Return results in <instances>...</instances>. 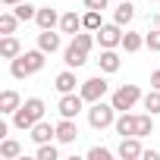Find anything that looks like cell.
Here are the masks:
<instances>
[{
    "label": "cell",
    "instance_id": "9a60e30c",
    "mask_svg": "<svg viewBox=\"0 0 160 160\" xmlns=\"http://www.w3.org/2000/svg\"><path fill=\"white\" fill-rule=\"evenodd\" d=\"M38 47H41L44 53H57V50H60V35H57L53 28H41V35H38Z\"/></svg>",
    "mask_w": 160,
    "mask_h": 160
},
{
    "label": "cell",
    "instance_id": "8992f818",
    "mask_svg": "<svg viewBox=\"0 0 160 160\" xmlns=\"http://www.w3.org/2000/svg\"><path fill=\"white\" fill-rule=\"evenodd\" d=\"M85 98L82 94H75V91H69V94H60V104H57V110H60V116H66V119H75L78 113L85 110Z\"/></svg>",
    "mask_w": 160,
    "mask_h": 160
},
{
    "label": "cell",
    "instance_id": "ffe728a7",
    "mask_svg": "<svg viewBox=\"0 0 160 160\" xmlns=\"http://www.w3.org/2000/svg\"><path fill=\"white\" fill-rule=\"evenodd\" d=\"M132 16H135V7L129 3V0H119V7L113 10V22H119V25H129V22H132Z\"/></svg>",
    "mask_w": 160,
    "mask_h": 160
},
{
    "label": "cell",
    "instance_id": "484cf974",
    "mask_svg": "<svg viewBox=\"0 0 160 160\" xmlns=\"http://www.w3.org/2000/svg\"><path fill=\"white\" fill-rule=\"evenodd\" d=\"M151 132H154V113H141V116H138V129H135V135L144 138V135H151Z\"/></svg>",
    "mask_w": 160,
    "mask_h": 160
},
{
    "label": "cell",
    "instance_id": "2e32d148",
    "mask_svg": "<svg viewBox=\"0 0 160 160\" xmlns=\"http://www.w3.org/2000/svg\"><path fill=\"white\" fill-rule=\"evenodd\" d=\"M113 126H116V135L129 138V135H135V129H138V116H132V113H119Z\"/></svg>",
    "mask_w": 160,
    "mask_h": 160
},
{
    "label": "cell",
    "instance_id": "f546056e",
    "mask_svg": "<svg viewBox=\"0 0 160 160\" xmlns=\"http://www.w3.org/2000/svg\"><path fill=\"white\" fill-rule=\"evenodd\" d=\"M88 160H110V151L107 148H91L88 151Z\"/></svg>",
    "mask_w": 160,
    "mask_h": 160
},
{
    "label": "cell",
    "instance_id": "4dcf8cb0",
    "mask_svg": "<svg viewBox=\"0 0 160 160\" xmlns=\"http://www.w3.org/2000/svg\"><path fill=\"white\" fill-rule=\"evenodd\" d=\"M110 0H85V10H107Z\"/></svg>",
    "mask_w": 160,
    "mask_h": 160
},
{
    "label": "cell",
    "instance_id": "4fadbf2b",
    "mask_svg": "<svg viewBox=\"0 0 160 160\" xmlns=\"http://www.w3.org/2000/svg\"><path fill=\"white\" fill-rule=\"evenodd\" d=\"M82 28H85V25H82V16H78L75 10L60 16V32H63V35H78Z\"/></svg>",
    "mask_w": 160,
    "mask_h": 160
},
{
    "label": "cell",
    "instance_id": "d6986e66",
    "mask_svg": "<svg viewBox=\"0 0 160 160\" xmlns=\"http://www.w3.org/2000/svg\"><path fill=\"white\" fill-rule=\"evenodd\" d=\"M22 107V98L10 88V91H3V94H0V113H16Z\"/></svg>",
    "mask_w": 160,
    "mask_h": 160
},
{
    "label": "cell",
    "instance_id": "30bf717a",
    "mask_svg": "<svg viewBox=\"0 0 160 160\" xmlns=\"http://www.w3.org/2000/svg\"><path fill=\"white\" fill-rule=\"evenodd\" d=\"M75 138H78V126H75V119H66V116H63V119L57 122V141H60V144H72Z\"/></svg>",
    "mask_w": 160,
    "mask_h": 160
},
{
    "label": "cell",
    "instance_id": "ac0fdd59",
    "mask_svg": "<svg viewBox=\"0 0 160 160\" xmlns=\"http://www.w3.org/2000/svg\"><path fill=\"white\" fill-rule=\"evenodd\" d=\"M75 85H78V82H75V72H72V69H63V72L53 78V88H57L60 94H69V91H75Z\"/></svg>",
    "mask_w": 160,
    "mask_h": 160
},
{
    "label": "cell",
    "instance_id": "f1b7e54d",
    "mask_svg": "<svg viewBox=\"0 0 160 160\" xmlns=\"http://www.w3.org/2000/svg\"><path fill=\"white\" fill-rule=\"evenodd\" d=\"M144 47H151L154 53L160 50V28H151V32L144 35Z\"/></svg>",
    "mask_w": 160,
    "mask_h": 160
},
{
    "label": "cell",
    "instance_id": "5b68a950",
    "mask_svg": "<svg viewBox=\"0 0 160 160\" xmlns=\"http://www.w3.org/2000/svg\"><path fill=\"white\" fill-rule=\"evenodd\" d=\"M110 91V85H107V78L104 75H94V78H88V82H82V88H78V94H82L88 104H94V101H104V94Z\"/></svg>",
    "mask_w": 160,
    "mask_h": 160
},
{
    "label": "cell",
    "instance_id": "ba28073f",
    "mask_svg": "<svg viewBox=\"0 0 160 160\" xmlns=\"http://www.w3.org/2000/svg\"><path fill=\"white\" fill-rule=\"evenodd\" d=\"M28 132H32L28 138H32L35 144H47V141H53V138H57V126H50V122H44V119H41V122H35Z\"/></svg>",
    "mask_w": 160,
    "mask_h": 160
},
{
    "label": "cell",
    "instance_id": "9c48e42d",
    "mask_svg": "<svg viewBox=\"0 0 160 160\" xmlns=\"http://www.w3.org/2000/svg\"><path fill=\"white\" fill-rule=\"evenodd\" d=\"M141 154H144V148H141V138L138 135H129V138L119 141V157L122 160H138Z\"/></svg>",
    "mask_w": 160,
    "mask_h": 160
},
{
    "label": "cell",
    "instance_id": "d4e9b609",
    "mask_svg": "<svg viewBox=\"0 0 160 160\" xmlns=\"http://www.w3.org/2000/svg\"><path fill=\"white\" fill-rule=\"evenodd\" d=\"M141 104H144V110H148V113H154V116H157V113H160V91H157V88H151V91L141 98Z\"/></svg>",
    "mask_w": 160,
    "mask_h": 160
},
{
    "label": "cell",
    "instance_id": "6da1fadb",
    "mask_svg": "<svg viewBox=\"0 0 160 160\" xmlns=\"http://www.w3.org/2000/svg\"><path fill=\"white\" fill-rule=\"evenodd\" d=\"M47 53L38 47V50H22L16 60H10V75L13 78H28V75H35V72H41L44 69V60Z\"/></svg>",
    "mask_w": 160,
    "mask_h": 160
},
{
    "label": "cell",
    "instance_id": "277c9868",
    "mask_svg": "<svg viewBox=\"0 0 160 160\" xmlns=\"http://www.w3.org/2000/svg\"><path fill=\"white\" fill-rule=\"evenodd\" d=\"M138 101H141V88H138V85H119V88L113 91V98H110V104L116 107V113L132 110Z\"/></svg>",
    "mask_w": 160,
    "mask_h": 160
},
{
    "label": "cell",
    "instance_id": "836d02e7",
    "mask_svg": "<svg viewBox=\"0 0 160 160\" xmlns=\"http://www.w3.org/2000/svg\"><path fill=\"white\" fill-rule=\"evenodd\" d=\"M3 3H7V7H16V3H22V0H3Z\"/></svg>",
    "mask_w": 160,
    "mask_h": 160
},
{
    "label": "cell",
    "instance_id": "44dd1931",
    "mask_svg": "<svg viewBox=\"0 0 160 160\" xmlns=\"http://www.w3.org/2000/svg\"><path fill=\"white\" fill-rule=\"evenodd\" d=\"M144 47V35H138V32H126L122 35V50L126 53H138Z\"/></svg>",
    "mask_w": 160,
    "mask_h": 160
},
{
    "label": "cell",
    "instance_id": "d6a6232c",
    "mask_svg": "<svg viewBox=\"0 0 160 160\" xmlns=\"http://www.w3.org/2000/svg\"><path fill=\"white\" fill-rule=\"evenodd\" d=\"M151 88H157V91H160V69H154V72H151Z\"/></svg>",
    "mask_w": 160,
    "mask_h": 160
},
{
    "label": "cell",
    "instance_id": "52a82bcc",
    "mask_svg": "<svg viewBox=\"0 0 160 160\" xmlns=\"http://www.w3.org/2000/svg\"><path fill=\"white\" fill-rule=\"evenodd\" d=\"M94 35H98L101 47H122V25L119 22H104Z\"/></svg>",
    "mask_w": 160,
    "mask_h": 160
},
{
    "label": "cell",
    "instance_id": "cb8c5ba5",
    "mask_svg": "<svg viewBox=\"0 0 160 160\" xmlns=\"http://www.w3.org/2000/svg\"><path fill=\"white\" fill-rule=\"evenodd\" d=\"M82 25H85L88 32H98V28L104 25V19H101V10H85V16H82Z\"/></svg>",
    "mask_w": 160,
    "mask_h": 160
},
{
    "label": "cell",
    "instance_id": "3957f363",
    "mask_svg": "<svg viewBox=\"0 0 160 160\" xmlns=\"http://www.w3.org/2000/svg\"><path fill=\"white\" fill-rule=\"evenodd\" d=\"M113 122H116V107L113 104H104V101H94L91 110H88V126L98 129V132H104Z\"/></svg>",
    "mask_w": 160,
    "mask_h": 160
},
{
    "label": "cell",
    "instance_id": "e0dca14e",
    "mask_svg": "<svg viewBox=\"0 0 160 160\" xmlns=\"http://www.w3.org/2000/svg\"><path fill=\"white\" fill-rule=\"evenodd\" d=\"M19 53H22L19 38L16 35H3V41H0V57H3V60H16Z\"/></svg>",
    "mask_w": 160,
    "mask_h": 160
},
{
    "label": "cell",
    "instance_id": "7c38bea8",
    "mask_svg": "<svg viewBox=\"0 0 160 160\" xmlns=\"http://www.w3.org/2000/svg\"><path fill=\"white\" fill-rule=\"evenodd\" d=\"M98 66H101V72H119L122 60H119L116 47H104V50H101V60H98Z\"/></svg>",
    "mask_w": 160,
    "mask_h": 160
},
{
    "label": "cell",
    "instance_id": "4316f807",
    "mask_svg": "<svg viewBox=\"0 0 160 160\" xmlns=\"http://www.w3.org/2000/svg\"><path fill=\"white\" fill-rule=\"evenodd\" d=\"M16 16H19L22 22H32V19L38 16V7H32L28 0H22V3H16Z\"/></svg>",
    "mask_w": 160,
    "mask_h": 160
},
{
    "label": "cell",
    "instance_id": "83f0119b",
    "mask_svg": "<svg viewBox=\"0 0 160 160\" xmlns=\"http://www.w3.org/2000/svg\"><path fill=\"white\" fill-rule=\"evenodd\" d=\"M38 160H60V151L47 141V144H38Z\"/></svg>",
    "mask_w": 160,
    "mask_h": 160
},
{
    "label": "cell",
    "instance_id": "5bb4252c",
    "mask_svg": "<svg viewBox=\"0 0 160 160\" xmlns=\"http://www.w3.org/2000/svg\"><path fill=\"white\" fill-rule=\"evenodd\" d=\"M38 28H57L60 25V13L53 7H38V16H35Z\"/></svg>",
    "mask_w": 160,
    "mask_h": 160
},
{
    "label": "cell",
    "instance_id": "7402d4cb",
    "mask_svg": "<svg viewBox=\"0 0 160 160\" xmlns=\"http://www.w3.org/2000/svg\"><path fill=\"white\" fill-rule=\"evenodd\" d=\"M19 154H22V144L16 138H3V141H0V157H3V160H16Z\"/></svg>",
    "mask_w": 160,
    "mask_h": 160
},
{
    "label": "cell",
    "instance_id": "e575fe53",
    "mask_svg": "<svg viewBox=\"0 0 160 160\" xmlns=\"http://www.w3.org/2000/svg\"><path fill=\"white\" fill-rule=\"evenodd\" d=\"M148 3H157V0H148Z\"/></svg>",
    "mask_w": 160,
    "mask_h": 160
},
{
    "label": "cell",
    "instance_id": "603a6c76",
    "mask_svg": "<svg viewBox=\"0 0 160 160\" xmlns=\"http://www.w3.org/2000/svg\"><path fill=\"white\" fill-rule=\"evenodd\" d=\"M22 19L16 16V13H3L0 16V35H16V25H19Z\"/></svg>",
    "mask_w": 160,
    "mask_h": 160
},
{
    "label": "cell",
    "instance_id": "8fae6325",
    "mask_svg": "<svg viewBox=\"0 0 160 160\" xmlns=\"http://www.w3.org/2000/svg\"><path fill=\"white\" fill-rule=\"evenodd\" d=\"M63 63H66L69 69H82V66L88 63V50H82V47H75V44H69V47L63 50Z\"/></svg>",
    "mask_w": 160,
    "mask_h": 160
},
{
    "label": "cell",
    "instance_id": "7a4b0ae2",
    "mask_svg": "<svg viewBox=\"0 0 160 160\" xmlns=\"http://www.w3.org/2000/svg\"><path fill=\"white\" fill-rule=\"evenodd\" d=\"M41 116H44V101H41V98H28V101L13 113V126L25 132V129H32L35 122H41Z\"/></svg>",
    "mask_w": 160,
    "mask_h": 160
},
{
    "label": "cell",
    "instance_id": "1f68e13d",
    "mask_svg": "<svg viewBox=\"0 0 160 160\" xmlns=\"http://www.w3.org/2000/svg\"><path fill=\"white\" fill-rule=\"evenodd\" d=\"M141 160H160V151H154V148H148V151L141 154Z\"/></svg>",
    "mask_w": 160,
    "mask_h": 160
}]
</instances>
